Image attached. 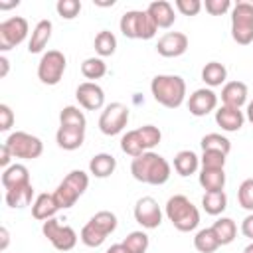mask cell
Here are the masks:
<instances>
[{"label":"cell","instance_id":"obj_53","mask_svg":"<svg viewBox=\"0 0 253 253\" xmlns=\"http://www.w3.org/2000/svg\"><path fill=\"white\" fill-rule=\"evenodd\" d=\"M243 253H253V241H251V243H249V245L243 249Z\"/></svg>","mask_w":253,"mask_h":253},{"label":"cell","instance_id":"obj_6","mask_svg":"<svg viewBox=\"0 0 253 253\" xmlns=\"http://www.w3.org/2000/svg\"><path fill=\"white\" fill-rule=\"evenodd\" d=\"M89 186V176L83 170H71L55 188L53 196L59 204L61 210H67L71 206H75V202L85 194Z\"/></svg>","mask_w":253,"mask_h":253},{"label":"cell","instance_id":"obj_48","mask_svg":"<svg viewBox=\"0 0 253 253\" xmlns=\"http://www.w3.org/2000/svg\"><path fill=\"white\" fill-rule=\"evenodd\" d=\"M0 77H6L8 75V69H10V61L4 57V55H0Z\"/></svg>","mask_w":253,"mask_h":253},{"label":"cell","instance_id":"obj_52","mask_svg":"<svg viewBox=\"0 0 253 253\" xmlns=\"http://www.w3.org/2000/svg\"><path fill=\"white\" fill-rule=\"evenodd\" d=\"M97 6H113L115 4V0H111V2H101V0H93Z\"/></svg>","mask_w":253,"mask_h":253},{"label":"cell","instance_id":"obj_43","mask_svg":"<svg viewBox=\"0 0 253 253\" xmlns=\"http://www.w3.org/2000/svg\"><path fill=\"white\" fill-rule=\"evenodd\" d=\"M206 12L211 14V16H221L225 14L229 8H231V2L229 0H206Z\"/></svg>","mask_w":253,"mask_h":253},{"label":"cell","instance_id":"obj_51","mask_svg":"<svg viewBox=\"0 0 253 253\" xmlns=\"http://www.w3.org/2000/svg\"><path fill=\"white\" fill-rule=\"evenodd\" d=\"M20 2L18 0H12V2H0V10H8V8H14V6H18Z\"/></svg>","mask_w":253,"mask_h":253},{"label":"cell","instance_id":"obj_39","mask_svg":"<svg viewBox=\"0 0 253 253\" xmlns=\"http://www.w3.org/2000/svg\"><path fill=\"white\" fill-rule=\"evenodd\" d=\"M237 202L243 210L253 211V178H247L241 182V186L237 190Z\"/></svg>","mask_w":253,"mask_h":253},{"label":"cell","instance_id":"obj_29","mask_svg":"<svg viewBox=\"0 0 253 253\" xmlns=\"http://www.w3.org/2000/svg\"><path fill=\"white\" fill-rule=\"evenodd\" d=\"M202 208L210 215L223 213L225 208H227V196H225V192L223 190H219V192H206L204 198H202Z\"/></svg>","mask_w":253,"mask_h":253},{"label":"cell","instance_id":"obj_18","mask_svg":"<svg viewBox=\"0 0 253 253\" xmlns=\"http://www.w3.org/2000/svg\"><path fill=\"white\" fill-rule=\"evenodd\" d=\"M85 140V128L81 126H63L59 125L55 132V142L63 150H77Z\"/></svg>","mask_w":253,"mask_h":253},{"label":"cell","instance_id":"obj_44","mask_svg":"<svg viewBox=\"0 0 253 253\" xmlns=\"http://www.w3.org/2000/svg\"><path fill=\"white\" fill-rule=\"evenodd\" d=\"M14 125V113L8 105H0V130H10Z\"/></svg>","mask_w":253,"mask_h":253},{"label":"cell","instance_id":"obj_22","mask_svg":"<svg viewBox=\"0 0 253 253\" xmlns=\"http://www.w3.org/2000/svg\"><path fill=\"white\" fill-rule=\"evenodd\" d=\"M51 30H53V24L49 20H40L30 36V42H28V51L30 53H40L43 51V47L47 45L49 38H51Z\"/></svg>","mask_w":253,"mask_h":253},{"label":"cell","instance_id":"obj_42","mask_svg":"<svg viewBox=\"0 0 253 253\" xmlns=\"http://www.w3.org/2000/svg\"><path fill=\"white\" fill-rule=\"evenodd\" d=\"M176 8L184 16H196L202 10V2L200 0H176Z\"/></svg>","mask_w":253,"mask_h":253},{"label":"cell","instance_id":"obj_14","mask_svg":"<svg viewBox=\"0 0 253 253\" xmlns=\"http://www.w3.org/2000/svg\"><path fill=\"white\" fill-rule=\"evenodd\" d=\"M75 99L83 109L99 111L105 105V91L95 81H85L79 83V87L75 89Z\"/></svg>","mask_w":253,"mask_h":253},{"label":"cell","instance_id":"obj_47","mask_svg":"<svg viewBox=\"0 0 253 253\" xmlns=\"http://www.w3.org/2000/svg\"><path fill=\"white\" fill-rule=\"evenodd\" d=\"M0 237H2V243H0V249L4 251V249L8 247V243H10V233H8V229H6V227H0Z\"/></svg>","mask_w":253,"mask_h":253},{"label":"cell","instance_id":"obj_3","mask_svg":"<svg viewBox=\"0 0 253 253\" xmlns=\"http://www.w3.org/2000/svg\"><path fill=\"white\" fill-rule=\"evenodd\" d=\"M166 217L178 231H194L200 225V211L198 208L182 194L168 198L166 202Z\"/></svg>","mask_w":253,"mask_h":253},{"label":"cell","instance_id":"obj_28","mask_svg":"<svg viewBox=\"0 0 253 253\" xmlns=\"http://www.w3.org/2000/svg\"><path fill=\"white\" fill-rule=\"evenodd\" d=\"M200 186L206 192H219L225 186V172L213 168H202L200 172Z\"/></svg>","mask_w":253,"mask_h":253},{"label":"cell","instance_id":"obj_12","mask_svg":"<svg viewBox=\"0 0 253 253\" xmlns=\"http://www.w3.org/2000/svg\"><path fill=\"white\" fill-rule=\"evenodd\" d=\"M28 20L22 16L8 18L0 24V51H8L16 45H20L28 36Z\"/></svg>","mask_w":253,"mask_h":253},{"label":"cell","instance_id":"obj_19","mask_svg":"<svg viewBox=\"0 0 253 253\" xmlns=\"http://www.w3.org/2000/svg\"><path fill=\"white\" fill-rule=\"evenodd\" d=\"M146 12H148V16L154 20L156 28H170V26L174 24V20H176L172 4H170V2H166V0L150 2V4H148V8H146Z\"/></svg>","mask_w":253,"mask_h":253},{"label":"cell","instance_id":"obj_26","mask_svg":"<svg viewBox=\"0 0 253 253\" xmlns=\"http://www.w3.org/2000/svg\"><path fill=\"white\" fill-rule=\"evenodd\" d=\"M200 166V158L196 156V152L192 150H180L176 156H174V170L180 174V176H190V174H196Z\"/></svg>","mask_w":253,"mask_h":253},{"label":"cell","instance_id":"obj_40","mask_svg":"<svg viewBox=\"0 0 253 253\" xmlns=\"http://www.w3.org/2000/svg\"><path fill=\"white\" fill-rule=\"evenodd\" d=\"M202 168H213V170H223L225 166V154L217 152V150H204L202 158H200Z\"/></svg>","mask_w":253,"mask_h":253},{"label":"cell","instance_id":"obj_4","mask_svg":"<svg viewBox=\"0 0 253 253\" xmlns=\"http://www.w3.org/2000/svg\"><path fill=\"white\" fill-rule=\"evenodd\" d=\"M162 138V132L158 126L154 125H144V126H138L134 130H128L123 134L121 138V150L132 158L144 154V152H150V148H154Z\"/></svg>","mask_w":253,"mask_h":253},{"label":"cell","instance_id":"obj_49","mask_svg":"<svg viewBox=\"0 0 253 253\" xmlns=\"http://www.w3.org/2000/svg\"><path fill=\"white\" fill-rule=\"evenodd\" d=\"M107 253H130L123 243H115V245H111L109 249H107Z\"/></svg>","mask_w":253,"mask_h":253},{"label":"cell","instance_id":"obj_36","mask_svg":"<svg viewBox=\"0 0 253 253\" xmlns=\"http://www.w3.org/2000/svg\"><path fill=\"white\" fill-rule=\"evenodd\" d=\"M81 73H83V77H87L91 81L93 79H101L107 73V63L101 57H87L81 63Z\"/></svg>","mask_w":253,"mask_h":253},{"label":"cell","instance_id":"obj_17","mask_svg":"<svg viewBox=\"0 0 253 253\" xmlns=\"http://www.w3.org/2000/svg\"><path fill=\"white\" fill-rule=\"evenodd\" d=\"M215 123L227 130V132H235L243 126L245 123V115L241 109H235V107H227V105H221L217 111H215Z\"/></svg>","mask_w":253,"mask_h":253},{"label":"cell","instance_id":"obj_38","mask_svg":"<svg viewBox=\"0 0 253 253\" xmlns=\"http://www.w3.org/2000/svg\"><path fill=\"white\" fill-rule=\"evenodd\" d=\"M123 245L130 253H146V249H148V235L144 231H130L125 237Z\"/></svg>","mask_w":253,"mask_h":253},{"label":"cell","instance_id":"obj_46","mask_svg":"<svg viewBox=\"0 0 253 253\" xmlns=\"http://www.w3.org/2000/svg\"><path fill=\"white\" fill-rule=\"evenodd\" d=\"M241 233L253 241V213H249V215L241 221Z\"/></svg>","mask_w":253,"mask_h":253},{"label":"cell","instance_id":"obj_41","mask_svg":"<svg viewBox=\"0 0 253 253\" xmlns=\"http://www.w3.org/2000/svg\"><path fill=\"white\" fill-rule=\"evenodd\" d=\"M55 10H57V14H59L61 18L73 20V18L79 16V12H81V2H79V0H57Z\"/></svg>","mask_w":253,"mask_h":253},{"label":"cell","instance_id":"obj_35","mask_svg":"<svg viewBox=\"0 0 253 253\" xmlns=\"http://www.w3.org/2000/svg\"><path fill=\"white\" fill-rule=\"evenodd\" d=\"M79 239L87 245V247H99V245H103L105 243V239H107V233H103L95 223H91V221H87L85 225H83V229H81V235H79Z\"/></svg>","mask_w":253,"mask_h":253},{"label":"cell","instance_id":"obj_31","mask_svg":"<svg viewBox=\"0 0 253 253\" xmlns=\"http://www.w3.org/2000/svg\"><path fill=\"white\" fill-rule=\"evenodd\" d=\"M194 247L200 251V253H213L219 245V239L215 237L213 229L211 227H206V229H200L194 237Z\"/></svg>","mask_w":253,"mask_h":253},{"label":"cell","instance_id":"obj_20","mask_svg":"<svg viewBox=\"0 0 253 253\" xmlns=\"http://www.w3.org/2000/svg\"><path fill=\"white\" fill-rule=\"evenodd\" d=\"M221 101L227 107L241 109L247 101V85L243 81H227L221 89Z\"/></svg>","mask_w":253,"mask_h":253},{"label":"cell","instance_id":"obj_25","mask_svg":"<svg viewBox=\"0 0 253 253\" xmlns=\"http://www.w3.org/2000/svg\"><path fill=\"white\" fill-rule=\"evenodd\" d=\"M22 184H30V172L24 164H12L2 172V186L4 190L16 188Z\"/></svg>","mask_w":253,"mask_h":253},{"label":"cell","instance_id":"obj_30","mask_svg":"<svg viewBox=\"0 0 253 253\" xmlns=\"http://www.w3.org/2000/svg\"><path fill=\"white\" fill-rule=\"evenodd\" d=\"M211 229L219 239V245H229L237 235V225L231 217H219L217 221H213Z\"/></svg>","mask_w":253,"mask_h":253},{"label":"cell","instance_id":"obj_5","mask_svg":"<svg viewBox=\"0 0 253 253\" xmlns=\"http://www.w3.org/2000/svg\"><path fill=\"white\" fill-rule=\"evenodd\" d=\"M119 28L128 40H150L156 36L158 28L146 10H128L121 16Z\"/></svg>","mask_w":253,"mask_h":253},{"label":"cell","instance_id":"obj_9","mask_svg":"<svg viewBox=\"0 0 253 253\" xmlns=\"http://www.w3.org/2000/svg\"><path fill=\"white\" fill-rule=\"evenodd\" d=\"M6 144L8 148L12 150V156L14 158H24V160H34V158H40L42 152H43V142L30 134V132H24V130H16L12 132L8 138H6Z\"/></svg>","mask_w":253,"mask_h":253},{"label":"cell","instance_id":"obj_11","mask_svg":"<svg viewBox=\"0 0 253 253\" xmlns=\"http://www.w3.org/2000/svg\"><path fill=\"white\" fill-rule=\"evenodd\" d=\"M128 107L123 103H111L105 107V111L99 117V130L107 136H115L123 132V128L128 123Z\"/></svg>","mask_w":253,"mask_h":253},{"label":"cell","instance_id":"obj_16","mask_svg":"<svg viewBox=\"0 0 253 253\" xmlns=\"http://www.w3.org/2000/svg\"><path fill=\"white\" fill-rule=\"evenodd\" d=\"M217 107V95L211 89H196L188 99V111L194 117H206Z\"/></svg>","mask_w":253,"mask_h":253},{"label":"cell","instance_id":"obj_10","mask_svg":"<svg viewBox=\"0 0 253 253\" xmlns=\"http://www.w3.org/2000/svg\"><path fill=\"white\" fill-rule=\"evenodd\" d=\"M42 233L47 237V241L57 251H71L77 245V233H75V229L69 227V225H65V223H59V219H55V217L43 221Z\"/></svg>","mask_w":253,"mask_h":253},{"label":"cell","instance_id":"obj_13","mask_svg":"<svg viewBox=\"0 0 253 253\" xmlns=\"http://www.w3.org/2000/svg\"><path fill=\"white\" fill-rule=\"evenodd\" d=\"M134 219L144 229H156L162 223V210L150 196H142L134 206Z\"/></svg>","mask_w":253,"mask_h":253},{"label":"cell","instance_id":"obj_45","mask_svg":"<svg viewBox=\"0 0 253 253\" xmlns=\"http://www.w3.org/2000/svg\"><path fill=\"white\" fill-rule=\"evenodd\" d=\"M12 158H14V156H12V150H10V148H8V144L4 142V144L0 146V166H2L4 170H6L8 166H12V164H10V160H12Z\"/></svg>","mask_w":253,"mask_h":253},{"label":"cell","instance_id":"obj_34","mask_svg":"<svg viewBox=\"0 0 253 253\" xmlns=\"http://www.w3.org/2000/svg\"><path fill=\"white\" fill-rule=\"evenodd\" d=\"M200 144H202V150H217V152H223L225 156H227L229 150H231V142H229L223 134H219V132H210V134H206Z\"/></svg>","mask_w":253,"mask_h":253},{"label":"cell","instance_id":"obj_7","mask_svg":"<svg viewBox=\"0 0 253 253\" xmlns=\"http://www.w3.org/2000/svg\"><path fill=\"white\" fill-rule=\"evenodd\" d=\"M231 38L239 45L253 42V2L241 0L231 8Z\"/></svg>","mask_w":253,"mask_h":253},{"label":"cell","instance_id":"obj_1","mask_svg":"<svg viewBox=\"0 0 253 253\" xmlns=\"http://www.w3.org/2000/svg\"><path fill=\"white\" fill-rule=\"evenodd\" d=\"M130 174L134 180L150 186H162L170 178V164L164 156L156 152H144L130 162Z\"/></svg>","mask_w":253,"mask_h":253},{"label":"cell","instance_id":"obj_33","mask_svg":"<svg viewBox=\"0 0 253 253\" xmlns=\"http://www.w3.org/2000/svg\"><path fill=\"white\" fill-rule=\"evenodd\" d=\"M59 125H63V126H81V128H85L87 119H85L83 111H79V107L67 105V107H63L61 113H59Z\"/></svg>","mask_w":253,"mask_h":253},{"label":"cell","instance_id":"obj_32","mask_svg":"<svg viewBox=\"0 0 253 253\" xmlns=\"http://www.w3.org/2000/svg\"><path fill=\"white\" fill-rule=\"evenodd\" d=\"M115 49H117V38H115V34L109 32V30H101L95 36V51L101 57H107V55H113Z\"/></svg>","mask_w":253,"mask_h":253},{"label":"cell","instance_id":"obj_24","mask_svg":"<svg viewBox=\"0 0 253 253\" xmlns=\"http://www.w3.org/2000/svg\"><path fill=\"white\" fill-rule=\"evenodd\" d=\"M115 168H117V158L107 152H99L89 160V172L95 178H107L115 172Z\"/></svg>","mask_w":253,"mask_h":253},{"label":"cell","instance_id":"obj_27","mask_svg":"<svg viewBox=\"0 0 253 253\" xmlns=\"http://www.w3.org/2000/svg\"><path fill=\"white\" fill-rule=\"evenodd\" d=\"M202 79H204V83L210 85V87H219V85L225 83V79H227V69H225V65L219 63V61H210V63H206L204 69H202Z\"/></svg>","mask_w":253,"mask_h":253},{"label":"cell","instance_id":"obj_37","mask_svg":"<svg viewBox=\"0 0 253 253\" xmlns=\"http://www.w3.org/2000/svg\"><path fill=\"white\" fill-rule=\"evenodd\" d=\"M91 223H95L103 233H107V235H111L115 229H117V225H119V221H117V215L113 213V211H107V210H103V211H97L91 219H89Z\"/></svg>","mask_w":253,"mask_h":253},{"label":"cell","instance_id":"obj_23","mask_svg":"<svg viewBox=\"0 0 253 253\" xmlns=\"http://www.w3.org/2000/svg\"><path fill=\"white\" fill-rule=\"evenodd\" d=\"M32 198H34V186H32V182H30V184L16 186V188H8V190H6V196H4L6 204H8L10 208H14V210H16V208L22 210V208L30 206V204H32Z\"/></svg>","mask_w":253,"mask_h":253},{"label":"cell","instance_id":"obj_15","mask_svg":"<svg viewBox=\"0 0 253 253\" xmlns=\"http://www.w3.org/2000/svg\"><path fill=\"white\" fill-rule=\"evenodd\" d=\"M186 49H188V36L182 32H166L156 43V51L162 57H180L182 53H186Z\"/></svg>","mask_w":253,"mask_h":253},{"label":"cell","instance_id":"obj_2","mask_svg":"<svg viewBox=\"0 0 253 253\" xmlns=\"http://www.w3.org/2000/svg\"><path fill=\"white\" fill-rule=\"evenodd\" d=\"M150 91L156 103L166 109H178L186 97V81L180 75H156L150 81Z\"/></svg>","mask_w":253,"mask_h":253},{"label":"cell","instance_id":"obj_50","mask_svg":"<svg viewBox=\"0 0 253 253\" xmlns=\"http://www.w3.org/2000/svg\"><path fill=\"white\" fill-rule=\"evenodd\" d=\"M245 119L253 125V101H249V105H247V111H245Z\"/></svg>","mask_w":253,"mask_h":253},{"label":"cell","instance_id":"obj_8","mask_svg":"<svg viewBox=\"0 0 253 253\" xmlns=\"http://www.w3.org/2000/svg\"><path fill=\"white\" fill-rule=\"evenodd\" d=\"M67 59L59 49H49L38 63V77L43 85H57L65 73Z\"/></svg>","mask_w":253,"mask_h":253},{"label":"cell","instance_id":"obj_21","mask_svg":"<svg viewBox=\"0 0 253 253\" xmlns=\"http://www.w3.org/2000/svg\"><path fill=\"white\" fill-rule=\"evenodd\" d=\"M57 210H61V208H59L55 196H53V194H47V192H45V194H40V196L36 198V202L32 204V215H34L36 219H40V221L51 219V217L57 213Z\"/></svg>","mask_w":253,"mask_h":253}]
</instances>
